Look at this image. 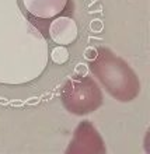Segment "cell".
<instances>
[{
    "label": "cell",
    "mask_w": 150,
    "mask_h": 154,
    "mask_svg": "<svg viewBox=\"0 0 150 154\" xmlns=\"http://www.w3.org/2000/svg\"><path fill=\"white\" fill-rule=\"evenodd\" d=\"M89 67L105 90L121 102L133 101L140 93V81L132 67L108 48H97Z\"/></svg>",
    "instance_id": "1"
},
{
    "label": "cell",
    "mask_w": 150,
    "mask_h": 154,
    "mask_svg": "<svg viewBox=\"0 0 150 154\" xmlns=\"http://www.w3.org/2000/svg\"><path fill=\"white\" fill-rule=\"evenodd\" d=\"M102 91L93 77L74 74L61 88V101L73 115H87L102 105Z\"/></svg>",
    "instance_id": "2"
},
{
    "label": "cell",
    "mask_w": 150,
    "mask_h": 154,
    "mask_svg": "<svg viewBox=\"0 0 150 154\" xmlns=\"http://www.w3.org/2000/svg\"><path fill=\"white\" fill-rule=\"evenodd\" d=\"M105 144L102 142L101 136L98 134L91 122L83 121L79 123V126L74 130L73 139L70 142L69 147L66 149L67 154H86V153H95L102 154L105 153Z\"/></svg>",
    "instance_id": "3"
}]
</instances>
